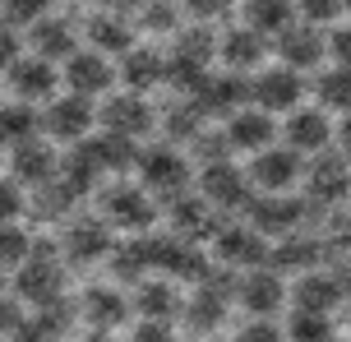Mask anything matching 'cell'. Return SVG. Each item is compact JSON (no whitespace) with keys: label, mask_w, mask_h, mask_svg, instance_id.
Wrapping results in <instances>:
<instances>
[{"label":"cell","mask_w":351,"mask_h":342,"mask_svg":"<svg viewBox=\"0 0 351 342\" xmlns=\"http://www.w3.org/2000/svg\"><path fill=\"white\" fill-rule=\"evenodd\" d=\"M134 167H139L143 185H153V190H162V195H185V185H190V167H185V158H180L171 144L143 148Z\"/></svg>","instance_id":"6da1fadb"},{"label":"cell","mask_w":351,"mask_h":342,"mask_svg":"<svg viewBox=\"0 0 351 342\" xmlns=\"http://www.w3.org/2000/svg\"><path fill=\"white\" fill-rule=\"evenodd\" d=\"M14 287L33 306H56V301H65V269H60V259H23Z\"/></svg>","instance_id":"7a4b0ae2"},{"label":"cell","mask_w":351,"mask_h":342,"mask_svg":"<svg viewBox=\"0 0 351 342\" xmlns=\"http://www.w3.org/2000/svg\"><path fill=\"white\" fill-rule=\"evenodd\" d=\"M93 121H97V111L88 107V97H56L42 116V125L51 130L60 144H84Z\"/></svg>","instance_id":"3957f363"},{"label":"cell","mask_w":351,"mask_h":342,"mask_svg":"<svg viewBox=\"0 0 351 342\" xmlns=\"http://www.w3.org/2000/svg\"><path fill=\"white\" fill-rule=\"evenodd\" d=\"M153 269L176 278V282H204L208 278V259L199 254V245L190 241H153Z\"/></svg>","instance_id":"277c9868"},{"label":"cell","mask_w":351,"mask_h":342,"mask_svg":"<svg viewBox=\"0 0 351 342\" xmlns=\"http://www.w3.org/2000/svg\"><path fill=\"white\" fill-rule=\"evenodd\" d=\"M250 180L259 190H273V195H287L291 185L300 180V158L296 148H263L254 167H250Z\"/></svg>","instance_id":"5b68a950"},{"label":"cell","mask_w":351,"mask_h":342,"mask_svg":"<svg viewBox=\"0 0 351 342\" xmlns=\"http://www.w3.org/2000/svg\"><path fill=\"white\" fill-rule=\"evenodd\" d=\"M102 208H106V217H111L116 227H130V232L153 227V217H158V208L148 204V195H143L139 185H116V190H106Z\"/></svg>","instance_id":"8992f818"},{"label":"cell","mask_w":351,"mask_h":342,"mask_svg":"<svg viewBox=\"0 0 351 342\" xmlns=\"http://www.w3.org/2000/svg\"><path fill=\"white\" fill-rule=\"evenodd\" d=\"M305 204L287 195H268V199H250V222L259 236H287L291 227H300Z\"/></svg>","instance_id":"52a82bcc"},{"label":"cell","mask_w":351,"mask_h":342,"mask_svg":"<svg viewBox=\"0 0 351 342\" xmlns=\"http://www.w3.org/2000/svg\"><path fill=\"white\" fill-rule=\"evenodd\" d=\"M250 97L259 102L263 111H291L305 97V84H300L296 70H263L254 84H250Z\"/></svg>","instance_id":"ba28073f"},{"label":"cell","mask_w":351,"mask_h":342,"mask_svg":"<svg viewBox=\"0 0 351 342\" xmlns=\"http://www.w3.org/2000/svg\"><path fill=\"white\" fill-rule=\"evenodd\" d=\"M204 199H208L213 208H241V204H250V180L245 171H236L231 162H213L204 167Z\"/></svg>","instance_id":"9c48e42d"},{"label":"cell","mask_w":351,"mask_h":342,"mask_svg":"<svg viewBox=\"0 0 351 342\" xmlns=\"http://www.w3.org/2000/svg\"><path fill=\"white\" fill-rule=\"evenodd\" d=\"M245 97H250V84L241 79V74H217V79L208 74L190 102L204 111V116H227V111H236Z\"/></svg>","instance_id":"30bf717a"},{"label":"cell","mask_w":351,"mask_h":342,"mask_svg":"<svg viewBox=\"0 0 351 342\" xmlns=\"http://www.w3.org/2000/svg\"><path fill=\"white\" fill-rule=\"evenodd\" d=\"M111 65L102 60V51H74L65 60V84H70L74 97H97V93L111 88Z\"/></svg>","instance_id":"8fae6325"},{"label":"cell","mask_w":351,"mask_h":342,"mask_svg":"<svg viewBox=\"0 0 351 342\" xmlns=\"http://www.w3.org/2000/svg\"><path fill=\"white\" fill-rule=\"evenodd\" d=\"M153 125V107L143 102L139 93H125V97H111L102 107V130L111 134H125V139H139Z\"/></svg>","instance_id":"7c38bea8"},{"label":"cell","mask_w":351,"mask_h":342,"mask_svg":"<svg viewBox=\"0 0 351 342\" xmlns=\"http://www.w3.org/2000/svg\"><path fill=\"white\" fill-rule=\"evenodd\" d=\"M278 56L287 60V70H310L324 60V33L315 23H291L287 33H278Z\"/></svg>","instance_id":"4fadbf2b"},{"label":"cell","mask_w":351,"mask_h":342,"mask_svg":"<svg viewBox=\"0 0 351 342\" xmlns=\"http://www.w3.org/2000/svg\"><path fill=\"white\" fill-rule=\"evenodd\" d=\"M310 195L324 199V204H337V199L351 195V167L347 158H337V153H319V162L310 167Z\"/></svg>","instance_id":"5bb4252c"},{"label":"cell","mask_w":351,"mask_h":342,"mask_svg":"<svg viewBox=\"0 0 351 342\" xmlns=\"http://www.w3.org/2000/svg\"><path fill=\"white\" fill-rule=\"evenodd\" d=\"M111 232H106L102 217H84V222H74L70 232H65V254H70L74 264H93V259H102L111 254Z\"/></svg>","instance_id":"9a60e30c"},{"label":"cell","mask_w":351,"mask_h":342,"mask_svg":"<svg viewBox=\"0 0 351 342\" xmlns=\"http://www.w3.org/2000/svg\"><path fill=\"white\" fill-rule=\"evenodd\" d=\"M88 153V162L97 167V171H125V167L139 162V144L134 139H125V134H97V139H84L79 144Z\"/></svg>","instance_id":"2e32d148"},{"label":"cell","mask_w":351,"mask_h":342,"mask_svg":"<svg viewBox=\"0 0 351 342\" xmlns=\"http://www.w3.org/2000/svg\"><path fill=\"white\" fill-rule=\"evenodd\" d=\"M171 227H176L180 241H204V236L222 232V227H217V217H213V208H208V199H194V195H176Z\"/></svg>","instance_id":"e0dca14e"},{"label":"cell","mask_w":351,"mask_h":342,"mask_svg":"<svg viewBox=\"0 0 351 342\" xmlns=\"http://www.w3.org/2000/svg\"><path fill=\"white\" fill-rule=\"evenodd\" d=\"M217 254H222L227 264L259 269L263 259H268V245H263V236L254 232V227H222V232H217Z\"/></svg>","instance_id":"ac0fdd59"},{"label":"cell","mask_w":351,"mask_h":342,"mask_svg":"<svg viewBox=\"0 0 351 342\" xmlns=\"http://www.w3.org/2000/svg\"><path fill=\"white\" fill-rule=\"evenodd\" d=\"M56 171H60V162H56V148L42 144V139H28V144L14 148V176L28 180V185H47V180H56Z\"/></svg>","instance_id":"d6986e66"},{"label":"cell","mask_w":351,"mask_h":342,"mask_svg":"<svg viewBox=\"0 0 351 342\" xmlns=\"http://www.w3.org/2000/svg\"><path fill=\"white\" fill-rule=\"evenodd\" d=\"M328 139H333V130L324 111H296L287 121V148H296V153H324Z\"/></svg>","instance_id":"ffe728a7"},{"label":"cell","mask_w":351,"mask_h":342,"mask_svg":"<svg viewBox=\"0 0 351 342\" xmlns=\"http://www.w3.org/2000/svg\"><path fill=\"white\" fill-rule=\"evenodd\" d=\"M273 121H268V111H236L227 125V139L231 148H250V153H263V148L273 144Z\"/></svg>","instance_id":"44dd1931"},{"label":"cell","mask_w":351,"mask_h":342,"mask_svg":"<svg viewBox=\"0 0 351 342\" xmlns=\"http://www.w3.org/2000/svg\"><path fill=\"white\" fill-rule=\"evenodd\" d=\"M337 301H342V282L328 273H305L296 282V310H305V315H328Z\"/></svg>","instance_id":"7402d4cb"},{"label":"cell","mask_w":351,"mask_h":342,"mask_svg":"<svg viewBox=\"0 0 351 342\" xmlns=\"http://www.w3.org/2000/svg\"><path fill=\"white\" fill-rule=\"evenodd\" d=\"M10 84L23 102H37V97H51L56 93V70L51 60H14L10 65Z\"/></svg>","instance_id":"603a6c76"},{"label":"cell","mask_w":351,"mask_h":342,"mask_svg":"<svg viewBox=\"0 0 351 342\" xmlns=\"http://www.w3.org/2000/svg\"><path fill=\"white\" fill-rule=\"evenodd\" d=\"M241 301H245V310H254V315H273V310L282 306V278L278 273H263V269H254V273H245L241 278V291H236Z\"/></svg>","instance_id":"cb8c5ba5"},{"label":"cell","mask_w":351,"mask_h":342,"mask_svg":"<svg viewBox=\"0 0 351 342\" xmlns=\"http://www.w3.org/2000/svg\"><path fill=\"white\" fill-rule=\"evenodd\" d=\"M70 324V306L65 301H56V306H42V315L33 319H19V328L10 333L14 342H56Z\"/></svg>","instance_id":"d4e9b609"},{"label":"cell","mask_w":351,"mask_h":342,"mask_svg":"<svg viewBox=\"0 0 351 342\" xmlns=\"http://www.w3.org/2000/svg\"><path fill=\"white\" fill-rule=\"evenodd\" d=\"M245 23L254 33H287L296 23V5L291 0H245Z\"/></svg>","instance_id":"484cf974"},{"label":"cell","mask_w":351,"mask_h":342,"mask_svg":"<svg viewBox=\"0 0 351 342\" xmlns=\"http://www.w3.org/2000/svg\"><path fill=\"white\" fill-rule=\"evenodd\" d=\"M121 79H125L134 93H143V88H153V84H162V79H167V60H162L158 51H148V47H139V51H125Z\"/></svg>","instance_id":"4316f807"},{"label":"cell","mask_w":351,"mask_h":342,"mask_svg":"<svg viewBox=\"0 0 351 342\" xmlns=\"http://www.w3.org/2000/svg\"><path fill=\"white\" fill-rule=\"evenodd\" d=\"M84 315H88V324L97 328V333H111V328L125 319V296H121V291H111V287H88Z\"/></svg>","instance_id":"83f0119b"},{"label":"cell","mask_w":351,"mask_h":342,"mask_svg":"<svg viewBox=\"0 0 351 342\" xmlns=\"http://www.w3.org/2000/svg\"><path fill=\"white\" fill-rule=\"evenodd\" d=\"M111 269L121 282H143V273H153V236L148 241H125L111 250Z\"/></svg>","instance_id":"f1b7e54d"},{"label":"cell","mask_w":351,"mask_h":342,"mask_svg":"<svg viewBox=\"0 0 351 342\" xmlns=\"http://www.w3.org/2000/svg\"><path fill=\"white\" fill-rule=\"evenodd\" d=\"M33 47H37L42 60H70L74 56V33L60 19H42V23H33Z\"/></svg>","instance_id":"f546056e"},{"label":"cell","mask_w":351,"mask_h":342,"mask_svg":"<svg viewBox=\"0 0 351 342\" xmlns=\"http://www.w3.org/2000/svg\"><path fill=\"white\" fill-rule=\"evenodd\" d=\"M222 60H227L231 70H254L263 60V37L254 33V28H236V33H227V42H222Z\"/></svg>","instance_id":"4dcf8cb0"},{"label":"cell","mask_w":351,"mask_h":342,"mask_svg":"<svg viewBox=\"0 0 351 342\" xmlns=\"http://www.w3.org/2000/svg\"><path fill=\"white\" fill-rule=\"evenodd\" d=\"M88 37H93V47H97V51H116V56H125V51H134V28H130V23H125V19H93V23H88Z\"/></svg>","instance_id":"1f68e13d"},{"label":"cell","mask_w":351,"mask_h":342,"mask_svg":"<svg viewBox=\"0 0 351 342\" xmlns=\"http://www.w3.org/2000/svg\"><path fill=\"white\" fill-rule=\"evenodd\" d=\"M134 306H139L143 319H176V310H180V291L171 282H143L139 296H134Z\"/></svg>","instance_id":"d6a6232c"},{"label":"cell","mask_w":351,"mask_h":342,"mask_svg":"<svg viewBox=\"0 0 351 342\" xmlns=\"http://www.w3.org/2000/svg\"><path fill=\"white\" fill-rule=\"evenodd\" d=\"M37 111L33 102H14V107H0V139L5 144H28V139H37Z\"/></svg>","instance_id":"836d02e7"},{"label":"cell","mask_w":351,"mask_h":342,"mask_svg":"<svg viewBox=\"0 0 351 342\" xmlns=\"http://www.w3.org/2000/svg\"><path fill=\"white\" fill-rule=\"evenodd\" d=\"M319 254H324L319 241H282L278 250H268V259H273V269H315Z\"/></svg>","instance_id":"e575fe53"},{"label":"cell","mask_w":351,"mask_h":342,"mask_svg":"<svg viewBox=\"0 0 351 342\" xmlns=\"http://www.w3.org/2000/svg\"><path fill=\"white\" fill-rule=\"evenodd\" d=\"M315 93H319V102H324V107H333V111H351V70H347V65H337V70L319 74Z\"/></svg>","instance_id":"d590c367"},{"label":"cell","mask_w":351,"mask_h":342,"mask_svg":"<svg viewBox=\"0 0 351 342\" xmlns=\"http://www.w3.org/2000/svg\"><path fill=\"white\" fill-rule=\"evenodd\" d=\"M204 79H208V65H204V60H190V56H180V51L167 60V84H176L180 93H190V97H194Z\"/></svg>","instance_id":"8d00e7d4"},{"label":"cell","mask_w":351,"mask_h":342,"mask_svg":"<svg viewBox=\"0 0 351 342\" xmlns=\"http://www.w3.org/2000/svg\"><path fill=\"white\" fill-rule=\"evenodd\" d=\"M97 176H102V171H97V167L88 162V153H84V148L74 144V153H70V158H65V176H60V180L70 185L74 195H88V190L97 185Z\"/></svg>","instance_id":"74e56055"},{"label":"cell","mask_w":351,"mask_h":342,"mask_svg":"<svg viewBox=\"0 0 351 342\" xmlns=\"http://www.w3.org/2000/svg\"><path fill=\"white\" fill-rule=\"evenodd\" d=\"M162 125H167L171 139H194V134L204 130V111L194 107V102H180V107H171L162 116Z\"/></svg>","instance_id":"f35d334b"},{"label":"cell","mask_w":351,"mask_h":342,"mask_svg":"<svg viewBox=\"0 0 351 342\" xmlns=\"http://www.w3.org/2000/svg\"><path fill=\"white\" fill-rule=\"evenodd\" d=\"M37 190H42V195H37V217H60L74 199H79L65 180H47V185H37Z\"/></svg>","instance_id":"ab89813d"},{"label":"cell","mask_w":351,"mask_h":342,"mask_svg":"<svg viewBox=\"0 0 351 342\" xmlns=\"http://www.w3.org/2000/svg\"><path fill=\"white\" fill-rule=\"evenodd\" d=\"M213 28H185V33H176V51L180 56H190V60H204L208 65L213 60Z\"/></svg>","instance_id":"60d3db41"},{"label":"cell","mask_w":351,"mask_h":342,"mask_svg":"<svg viewBox=\"0 0 351 342\" xmlns=\"http://www.w3.org/2000/svg\"><path fill=\"white\" fill-rule=\"evenodd\" d=\"M291 342H333L328 315H305V310H300L296 319H291Z\"/></svg>","instance_id":"b9f144b4"},{"label":"cell","mask_w":351,"mask_h":342,"mask_svg":"<svg viewBox=\"0 0 351 342\" xmlns=\"http://www.w3.org/2000/svg\"><path fill=\"white\" fill-rule=\"evenodd\" d=\"M28 250H33L28 232H19V227H10V222H0V264H23Z\"/></svg>","instance_id":"7bdbcfd3"},{"label":"cell","mask_w":351,"mask_h":342,"mask_svg":"<svg viewBox=\"0 0 351 342\" xmlns=\"http://www.w3.org/2000/svg\"><path fill=\"white\" fill-rule=\"evenodd\" d=\"M194 153H199V162H204V167L227 162L231 139H227V134H208V130H199V134H194Z\"/></svg>","instance_id":"ee69618b"},{"label":"cell","mask_w":351,"mask_h":342,"mask_svg":"<svg viewBox=\"0 0 351 342\" xmlns=\"http://www.w3.org/2000/svg\"><path fill=\"white\" fill-rule=\"evenodd\" d=\"M176 0H148L143 5V28H153V33H171L176 28Z\"/></svg>","instance_id":"f6af8a7d"},{"label":"cell","mask_w":351,"mask_h":342,"mask_svg":"<svg viewBox=\"0 0 351 342\" xmlns=\"http://www.w3.org/2000/svg\"><path fill=\"white\" fill-rule=\"evenodd\" d=\"M51 10V0H5V19L10 23H42Z\"/></svg>","instance_id":"bcb514c9"},{"label":"cell","mask_w":351,"mask_h":342,"mask_svg":"<svg viewBox=\"0 0 351 342\" xmlns=\"http://www.w3.org/2000/svg\"><path fill=\"white\" fill-rule=\"evenodd\" d=\"M300 14L310 23H333L342 14V0H300Z\"/></svg>","instance_id":"7dc6e473"},{"label":"cell","mask_w":351,"mask_h":342,"mask_svg":"<svg viewBox=\"0 0 351 342\" xmlns=\"http://www.w3.org/2000/svg\"><path fill=\"white\" fill-rule=\"evenodd\" d=\"M134 342H176L171 319H143V324L134 328Z\"/></svg>","instance_id":"c3c4849f"},{"label":"cell","mask_w":351,"mask_h":342,"mask_svg":"<svg viewBox=\"0 0 351 342\" xmlns=\"http://www.w3.org/2000/svg\"><path fill=\"white\" fill-rule=\"evenodd\" d=\"M23 213V195H19L14 180H0V222H10V217Z\"/></svg>","instance_id":"681fc988"},{"label":"cell","mask_w":351,"mask_h":342,"mask_svg":"<svg viewBox=\"0 0 351 342\" xmlns=\"http://www.w3.org/2000/svg\"><path fill=\"white\" fill-rule=\"evenodd\" d=\"M236 342H282V328L268 324V319H254V324L241 328V338H236Z\"/></svg>","instance_id":"f907efd6"},{"label":"cell","mask_w":351,"mask_h":342,"mask_svg":"<svg viewBox=\"0 0 351 342\" xmlns=\"http://www.w3.org/2000/svg\"><path fill=\"white\" fill-rule=\"evenodd\" d=\"M185 5H190L194 19H222L231 5H236V0H185Z\"/></svg>","instance_id":"816d5d0a"},{"label":"cell","mask_w":351,"mask_h":342,"mask_svg":"<svg viewBox=\"0 0 351 342\" xmlns=\"http://www.w3.org/2000/svg\"><path fill=\"white\" fill-rule=\"evenodd\" d=\"M328 47H333L337 65H347V70H351V28H337V33L328 37Z\"/></svg>","instance_id":"f5cc1de1"},{"label":"cell","mask_w":351,"mask_h":342,"mask_svg":"<svg viewBox=\"0 0 351 342\" xmlns=\"http://www.w3.org/2000/svg\"><path fill=\"white\" fill-rule=\"evenodd\" d=\"M14 60H19V37H14V28L0 23V65H14Z\"/></svg>","instance_id":"db71d44e"},{"label":"cell","mask_w":351,"mask_h":342,"mask_svg":"<svg viewBox=\"0 0 351 342\" xmlns=\"http://www.w3.org/2000/svg\"><path fill=\"white\" fill-rule=\"evenodd\" d=\"M19 319H23V315H19V306L0 296V333H14V328H19Z\"/></svg>","instance_id":"11a10c76"},{"label":"cell","mask_w":351,"mask_h":342,"mask_svg":"<svg viewBox=\"0 0 351 342\" xmlns=\"http://www.w3.org/2000/svg\"><path fill=\"white\" fill-rule=\"evenodd\" d=\"M102 5H111V10H143L148 0H102Z\"/></svg>","instance_id":"9f6ffc18"},{"label":"cell","mask_w":351,"mask_h":342,"mask_svg":"<svg viewBox=\"0 0 351 342\" xmlns=\"http://www.w3.org/2000/svg\"><path fill=\"white\" fill-rule=\"evenodd\" d=\"M337 282H342V296H351V264L342 273H337Z\"/></svg>","instance_id":"6f0895ef"},{"label":"cell","mask_w":351,"mask_h":342,"mask_svg":"<svg viewBox=\"0 0 351 342\" xmlns=\"http://www.w3.org/2000/svg\"><path fill=\"white\" fill-rule=\"evenodd\" d=\"M342 148H347V158H351V116L342 121Z\"/></svg>","instance_id":"680465c9"},{"label":"cell","mask_w":351,"mask_h":342,"mask_svg":"<svg viewBox=\"0 0 351 342\" xmlns=\"http://www.w3.org/2000/svg\"><path fill=\"white\" fill-rule=\"evenodd\" d=\"M342 5H347V10H351V0H342Z\"/></svg>","instance_id":"91938a15"},{"label":"cell","mask_w":351,"mask_h":342,"mask_svg":"<svg viewBox=\"0 0 351 342\" xmlns=\"http://www.w3.org/2000/svg\"><path fill=\"white\" fill-rule=\"evenodd\" d=\"M0 291H5V282H0Z\"/></svg>","instance_id":"94428289"},{"label":"cell","mask_w":351,"mask_h":342,"mask_svg":"<svg viewBox=\"0 0 351 342\" xmlns=\"http://www.w3.org/2000/svg\"><path fill=\"white\" fill-rule=\"evenodd\" d=\"M0 148H5V139H0Z\"/></svg>","instance_id":"6125c7cd"}]
</instances>
